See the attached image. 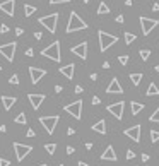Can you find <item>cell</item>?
I'll list each match as a JSON object with an SVG mask.
<instances>
[{
  "label": "cell",
  "mask_w": 159,
  "mask_h": 166,
  "mask_svg": "<svg viewBox=\"0 0 159 166\" xmlns=\"http://www.w3.org/2000/svg\"><path fill=\"white\" fill-rule=\"evenodd\" d=\"M27 99H29L31 106L34 108V110H38L43 104V101H45V94H34V93H31V94L27 96Z\"/></svg>",
  "instance_id": "cell-16"
},
{
  "label": "cell",
  "mask_w": 159,
  "mask_h": 166,
  "mask_svg": "<svg viewBox=\"0 0 159 166\" xmlns=\"http://www.w3.org/2000/svg\"><path fill=\"white\" fill-rule=\"evenodd\" d=\"M29 75H31L32 84H38V82L46 75V70L45 68H38V67H29Z\"/></svg>",
  "instance_id": "cell-12"
},
{
  "label": "cell",
  "mask_w": 159,
  "mask_h": 166,
  "mask_svg": "<svg viewBox=\"0 0 159 166\" xmlns=\"http://www.w3.org/2000/svg\"><path fill=\"white\" fill-rule=\"evenodd\" d=\"M117 23H120V24L123 23V16H118V17H117Z\"/></svg>",
  "instance_id": "cell-48"
},
{
  "label": "cell",
  "mask_w": 159,
  "mask_h": 166,
  "mask_svg": "<svg viewBox=\"0 0 159 166\" xmlns=\"http://www.w3.org/2000/svg\"><path fill=\"white\" fill-rule=\"evenodd\" d=\"M10 161H7L5 158H0V166H9Z\"/></svg>",
  "instance_id": "cell-37"
},
{
  "label": "cell",
  "mask_w": 159,
  "mask_h": 166,
  "mask_svg": "<svg viewBox=\"0 0 159 166\" xmlns=\"http://www.w3.org/2000/svg\"><path fill=\"white\" fill-rule=\"evenodd\" d=\"M75 93H77V94H81V93H82V88H81V86H75Z\"/></svg>",
  "instance_id": "cell-45"
},
{
  "label": "cell",
  "mask_w": 159,
  "mask_h": 166,
  "mask_svg": "<svg viewBox=\"0 0 159 166\" xmlns=\"http://www.w3.org/2000/svg\"><path fill=\"white\" fill-rule=\"evenodd\" d=\"M41 55L46 57V58H50V60H53V62H60V60H62V53H60V41H53L50 46L43 48Z\"/></svg>",
  "instance_id": "cell-2"
},
{
  "label": "cell",
  "mask_w": 159,
  "mask_h": 166,
  "mask_svg": "<svg viewBox=\"0 0 159 166\" xmlns=\"http://www.w3.org/2000/svg\"><path fill=\"white\" fill-rule=\"evenodd\" d=\"M14 151H16V158L17 161H22L24 158L32 151V146H27V144H21V142H14Z\"/></svg>",
  "instance_id": "cell-8"
},
{
  "label": "cell",
  "mask_w": 159,
  "mask_h": 166,
  "mask_svg": "<svg viewBox=\"0 0 159 166\" xmlns=\"http://www.w3.org/2000/svg\"><path fill=\"white\" fill-rule=\"evenodd\" d=\"M106 93L108 94H122V93H123V88L120 86V81H118L117 77L111 79V82L108 84V88H106Z\"/></svg>",
  "instance_id": "cell-14"
},
{
  "label": "cell",
  "mask_w": 159,
  "mask_h": 166,
  "mask_svg": "<svg viewBox=\"0 0 159 166\" xmlns=\"http://www.w3.org/2000/svg\"><path fill=\"white\" fill-rule=\"evenodd\" d=\"M63 110L67 111L68 115H72L75 120H81V117H82V101H81V99L74 101V103H70V104H67V106H63Z\"/></svg>",
  "instance_id": "cell-6"
},
{
  "label": "cell",
  "mask_w": 159,
  "mask_h": 166,
  "mask_svg": "<svg viewBox=\"0 0 159 166\" xmlns=\"http://www.w3.org/2000/svg\"><path fill=\"white\" fill-rule=\"evenodd\" d=\"M67 2H70V0H50L52 5H57V3H67Z\"/></svg>",
  "instance_id": "cell-35"
},
{
  "label": "cell",
  "mask_w": 159,
  "mask_h": 166,
  "mask_svg": "<svg viewBox=\"0 0 159 166\" xmlns=\"http://www.w3.org/2000/svg\"><path fill=\"white\" fill-rule=\"evenodd\" d=\"M140 130H142V127H140V125H133V127L127 128L123 133L128 137V139H132L133 142H140Z\"/></svg>",
  "instance_id": "cell-13"
},
{
  "label": "cell",
  "mask_w": 159,
  "mask_h": 166,
  "mask_svg": "<svg viewBox=\"0 0 159 166\" xmlns=\"http://www.w3.org/2000/svg\"><path fill=\"white\" fill-rule=\"evenodd\" d=\"M142 79H144V75H142V74H130V81H132V84H133V86H139Z\"/></svg>",
  "instance_id": "cell-23"
},
{
  "label": "cell",
  "mask_w": 159,
  "mask_h": 166,
  "mask_svg": "<svg viewBox=\"0 0 159 166\" xmlns=\"http://www.w3.org/2000/svg\"><path fill=\"white\" fill-rule=\"evenodd\" d=\"M22 33H24L22 28H17V29H16V34H17V36H22Z\"/></svg>",
  "instance_id": "cell-42"
},
{
  "label": "cell",
  "mask_w": 159,
  "mask_h": 166,
  "mask_svg": "<svg viewBox=\"0 0 159 166\" xmlns=\"http://www.w3.org/2000/svg\"><path fill=\"white\" fill-rule=\"evenodd\" d=\"M60 166H65V164H60Z\"/></svg>",
  "instance_id": "cell-57"
},
{
  "label": "cell",
  "mask_w": 159,
  "mask_h": 166,
  "mask_svg": "<svg viewBox=\"0 0 159 166\" xmlns=\"http://www.w3.org/2000/svg\"><path fill=\"white\" fill-rule=\"evenodd\" d=\"M139 55H140V58H142L144 62H147V60H149V57H151V52H149V50H140Z\"/></svg>",
  "instance_id": "cell-28"
},
{
  "label": "cell",
  "mask_w": 159,
  "mask_h": 166,
  "mask_svg": "<svg viewBox=\"0 0 159 166\" xmlns=\"http://www.w3.org/2000/svg\"><path fill=\"white\" fill-rule=\"evenodd\" d=\"M62 86H55V93H62Z\"/></svg>",
  "instance_id": "cell-46"
},
{
  "label": "cell",
  "mask_w": 159,
  "mask_h": 166,
  "mask_svg": "<svg viewBox=\"0 0 159 166\" xmlns=\"http://www.w3.org/2000/svg\"><path fill=\"white\" fill-rule=\"evenodd\" d=\"M74 151H75V147H72V146H67V154H74Z\"/></svg>",
  "instance_id": "cell-39"
},
{
  "label": "cell",
  "mask_w": 159,
  "mask_h": 166,
  "mask_svg": "<svg viewBox=\"0 0 159 166\" xmlns=\"http://www.w3.org/2000/svg\"><path fill=\"white\" fill-rule=\"evenodd\" d=\"M14 122H16V123H21V125H24V123H26V115H24V113H19V115H17V117L16 118H14Z\"/></svg>",
  "instance_id": "cell-26"
},
{
  "label": "cell",
  "mask_w": 159,
  "mask_h": 166,
  "mask_svg": "<svg viewBox=\"0 0 159 166\" xmlns=\"http://www.w3.org/2000/svg\"><path fill=\"white\" fill-rule=\"evenodd\" d=\"M74 55H77L79 58H82V60H86L87 58V43L86 41H82V43H79V45H75V46H72V50H70Z\"/></svg>",
  "instance_id": "cell-11"
},
{
  "label": "cell",
  "mask_w": 159,
  "mask_h": 166,
  "mask_svg": "<svg viewBox=\"0 0 159 166\" xmlns=\"http://www.w3.org/2000/svg\"><path fill=\"white\" fill-rule=\"evenodd\" d=\"M16 48H17V43L16 41H10L7 45H0V55H3V58L12 62L14 55H16Z\"/></svg>",
  "instance_id": "cell-7"
},
{
  "label": "cell",
  "mask_w": 159,
  "mask_h": 166,
  "mask_svg": "<svg viewBox=\"0 0 159 166\" xmlns=\"http://www.w3.org/2000/svg\"><path fill=\"white\" fill-rule=\"evenodd\" d=\"M123 108H125V103L123 101H118V103H113V104H110V106H106V110L110 111L117 120H122V117H123Z\"/></svg>",
  "instance_id": "cell-10"
},
{
  "label": "cell",
  "mask_w": 159,
  "mask_h": 166,
  "mask_svg": "<svg viewBox=\"0 0 159 166\" xmlns=\"http://www.w3.org/2000/svg\"><path fill=\"white\" fill-rule=\"evenodd\" d=\"M128 55H120V57H118V62H120L122 63V65H127V63H128Z\"/></svg>",
  "instance_id": "cell-32"
},
{
  "label": "cell",
  "mask_w": 159,
  "mask_h": 166,
  "mask_svg": "<svg viewBox=\"0 0 159 166\" xmlns=\"http://www.w3.org/2000/svg\"><path fill=\"white\" fill-rule=\"evenodd\" d=\"M149 120H151V122H156V123H159V108H156V110H154V113L149 117Z\"/></svg>",
  "instance_id": "cell-30"
},
{
  "label": "cell",
  "mask_w": 159,
  "mask_h": 166,
  "mask_svg": "<svg viewBox=\"0 0 159 166\" xmlns=\"http://www.w3.org/2000/svg\"><path fill=\"white\" fill-rule=\"evenodd\" d=\"M77 166H87V163H84V161H79Z\"/></svg>",
  "instance_id": "cell-52"
},
{
  "label": "cell",
  "mask_w": 159,
  "mask_h": 166,
  "mask_svg": "<svg viewBox=\"0 0 159 166\" xmlns=\"http://www.w3.org/2000/svg\"><path fill=\"white\" fill-rule=\"evenodd\" d=\"M130 106H132V115H139L140 111L144 110V104L142 103H137V101H132Z\"/></svg>",
  "instance_id": "cell-21"
},
{
  "label": "cell",
  "mask_w": 159,
  "mask_h": 166,
  "mask_svg": "<svg viewBox=\"0 0 159 166\" xmlns=\"http://www.w3.org/2000/svg\"><path fill=\"white\" fill-rule=\"evenodd\" d=\"M38 166H46V164H45V163H43V164H38Z\"/></svg>",
  "instance_id": "cell-56"
},
{
  "label": "cell",
  "mask_w": 159,
  "mask_h": 166,
  "mask_svg": "<svg viewBox=\"0 0 159 166\" xmlns=\"http://www.w3.org/2000/svg\"><path fill=\"white\" fill-rule=\"evenodd\" d=\"M146 94H147V96H157V94H159V88L152 82V84H149V88H147V93H146Z\"/></svg>",
  "instance_id": "cell-22"
},
{
  "label": "cell",
  "mask_w": 159,
  "mask_h": 166,
  "mask_svg": "<svg viewBox=\"0 0 159 166\" xmlns=\"http://www.w3.org/2000/svg\"><path fill=\"white\" fill-rule=\"evenodd\" d=\"M14 9H16V0H5V2L0 3V10L10 17L14 16Z\"/></svg>",
  "instance_id": "cell-15"
},
{
  "label": "cell",
  "mask_w": 159,
  "mask_h": 166,
  "mask_svg": "<svg viewBox=\"0 0 159 166\" xmlns=\"http://www.w3.org/2000/svg\"><path fill=\"white\" fill-rule=\"evenodd\" d=\"M92 130L97 132V133H101V135H104V133H106V122H104V120H99L97 123L92 125Z\"/></svg>",
  "instance_id": "cell-20"
},
{
  "label": "cell",
  "mask_w": 159,
  "mask_h": 166,
  "mask_svg": "<svg viewBox=\"0 0 159 166\" xmlns=\"http://www.w3.org/2000/svg\"><path fill=\"white\" fill-rule=\"evenodd\" d=\"M101 161H117V153H115L113 146H108L104 153L101 154Z\"/></svg>",
  "instance_id": "cell-17"
},
{
  "label": "cell",
  "mask_w": 159,
  "mask_h": 166,
  "mask_svg": "<svg viewBox=\"0 0 159 166\" xmlns=\"http://www.w3.org/2000/svg\"><path fill=\"white\" fill-rule=\"evenodd\" d=\"M74 133H75V130H74V128H68V130H67V135H74Z\"/></svg>",
  "instance_id": "cell-44"
},
{
  "label": "cell",
  "mask_w": 159,
  "mask_h": 166,
  "mask_svg": "<svg viewBox=\"0 0 159 166\" xmlns=\"http://www.w3.org/2000/svg\"><path fill=\"white\" fill-rule=\"evenodd\" d=\"M0 33H2V34L9 33V26H7V24H2V26H0Z\"/></svg>",
  "instance_id": "cell-34"
},
{
  "label": "cell",
  "mask_w": 159,
  "mask_h": 166,
  "mask_svg": "<svg viewBox=\"0 0 159 166\" xmlns=\"http://www.w3.org/2000/svg\"><path fill=\"white\" fill-rule=\"evenodd\" d=\"M82 2H84V3H89V0H82Z\"/></svg>",
  "instance_id": "cell-55"
},
{
  "label": "cell",
  "mask_w": 159,
  "mask_h": 166,
  "mask_svg": "<svg viewBox=\"0 0 159 166\" xmlns=\"http://www.w3.org/2000/svg\"><path fill=\"white\" fill-rule=\"evenodd\" d=\"M9 82H10V84H14V86H17V84H19V75H17V74H14L12 77L9 79Z\"/></svg>",
  "instance_id": "cell-33"
},
{
  "label": "cell",
  "mask_w": 159,
  "mask_h": 166,
  "mask_svg": "<svg viewBox=\"0 0 159 166\" xmlns=\"http://www.w3.org/2000/svg\"><path fill=\"white\" fill-rule=\"evenodd\" d=\"M60 74L65 75L67 79H74V74H75V63H68V65L60 67Z\"/></svg>",
  "instance_id": "cell-18"
},
{
  "label": "cell",
  "mask_w": 159,
  "mask_h": 166,
  "mask_svg": "<svg viewBox=\"0 0 159 166\" xmlns=\"http://www.w3.org/2000/svg\"><path fill=\"white\" fill-rule=\"evenodd\" d=\"M125 3H127V5H132L133 2H132V0H125Z\"/></svg>",
  "instance_id": "cell-53"
},
{
  "label": "cell",
  "mask_w": 159,
  "mask_h": 166,
  "mask_svg": "<svg viewBox=\"0 0 159 166\" xmlns=\"http://www.w3.org/2000/svg\"><path fill=\"white\" fill-rule=\"evenodd\" d=\"M123 38H125V43H127V45H130V43H133V41H135V38H137V36L133 34V33H125V36H123Z\"/></svg>",
  "instance_id": "cell-27"
},
{
  "label": "cell",
  "mask_w": 159,
  "mask_h": 166,
  "mask_svg": "<svg viewBox=\"0 0 159 166\" xmlns=\"http://www.w3.org/2000/svg\"><path fill=\"white\" fill-rule=\"evenodd\" d=\"M103 68H110V62H104L103 63Z\"/></svg>",
  "instance_id": "cell-50"
},
{
  "label": "cell",
  "mask_w": 159,
  "mask_h": 166,
  "mask_svg": "<svg viewBox=\"0 0 159 166\" xmlns=\"http://www.w3.org/2000/svg\"><path fill=\"white\" fill-rule=\"evenodd\" d=\"M58 120H60V118L57 117V115H53V117H41V118H39V123H41L43 128H45L50 135H52V133L55 132V128H57Z\"/></svg>",
  "instance_id": "cell-5"
},
{
  "label": "cell",
  "mask_w": 159,
  "mask_h": 166,
  "mask_svg": "<svg viewBox=\"0 0 159 166\" xmlns=\"http://www.w3.org/2000/svg\"><path fill=\"white\" fill-rule=\"evenodd\" d=\"M45 151H46L48 154H53V153L57 151V144H46V146H45Z\"/></svg>",
  "instance_id": "cell-29"
},
{
  "label": "cell",
  "mask_w": 159,
  "mask_h": 166,
  "mask_svg": "<svg viewBox=\"0 0 159 166\" xmlns=\"http://www.w3.org/2000/svg\"><path fill=\"white\" fill-rule=\"evenodd\" d=\"M7 130V127H5V125H0V132H5Z\"/></svg>",
  "instance_id": "cell-51"
},
{
  "label": "cell",
  "mask_w": 159,
  "mask_h": 166,
  "mask_svg": "<svg viewBox=\"0 0 159 166\" xmlns=\"http://www.w3.org/2000/svg\"><path fill=\"white\" fill-rule=\"evenodd\" d=\"M159 24V21L157 19H149V17H140V28H142V34L144 36H147L151 33V31L154 29V28H156Z\"/></svg>",
  "instance_id": "cell-9"
},
{
  "label": "cell",
  "mask_w": 159,
  "mask_h": 166,
  "mask_svg": "<svg viewBox=\"0 0 159 166\" xmlns=\"http://www.w3.org/2000/svg\"><path fill=\"white\" fill-rule=\"evenodd\" d=\"M0 70H2V67H0Z\"/></svg>",
  "instance_id": "cell-58"
},
{
  "label": "cell",
  "mask_w": 159,
  "mask_h": 166,
  "mask_svg": "<svg viewBox=\"0 0 159 166\" xmlns=\"http://www.w3.org/2000/svg\"><path fill=\"white\" fill-rule=\"evenodd\" d=\"M57 23H58V14H50V16H45V17H39V24L45 26L50 33H55L57 31Z\"/></svg>",
  "instance_id": "cell-4"
},
{
  "label": "cell",
  "mask_w": 159,
  "mask_h": 166,
  "mask_svg": "<svg viewBox=\"0 0 159 166\" xmlns=\"http://www.w3.org/2000/svg\"><path fill=\"white\" fill-rule=\"evenodd\" d=\"M34 12H36V7H32V5H27V3H26V5H24V16H26V17H31Z\"/></svg>",
  "instance_id": "cell-25"
},
{
  "label": "cell",
  "mask_w": 159,
  "mask_h": 166,
  "mask_svg": "<svg viewBox=\"0 0 159 166\" xmlns=\"http://www.w3.org/2000/svg\"><path fill=\"white\" fill-rule=\"evenodd\" d=\"M156 72H157V74H159V65H157V67H156Z\"/></svg>",
  "instance_id": "cell-54"
},
{
  "label": "cell",
  "mask_w": 159,
  "mask_h": 166,
  "mask_svg": "<svg viewBox=\"0 0 159 166\" xmlns=\"http://www.w3.org/2000/svg\"><path fill=\"white\" fill-rule=\"evenodd\" d=\"M133 158H135V153H133L132 149H128L127 151V159H133Z\"/></svg>",
  "instance_id": "cell-36"
},
{
  "label": "cell",
  "mask_w": 159,
  "mask_h": 166,
  "mask_svg": "<svg viewBox=\"0 0 159 166\" xmlns=\"http://www.w3.org/2000/svg\"><path fill=\"white\" fill-rule=\"evenodd\" d=\"M142 159L144 161H149V154H142Z\"/></svg>",
  "instance_id": "cell-49"
},
{
  "label": "cell",
  "mask_w": 159,
  "mask_h": 166,
  "mask_svg": "<svg viewBox=\"0 0 159 166\" xmlns=\"http://www.w3.org/2000/svg\"><path fill=\"white\" fill-rule=\"evenodd\" d=\"M34 38H36V39H41V38H43V34L39 33V31H36V33H34Z\"/></svg>",
  "instance_id": "cell-43"
},
{
  "label": "cell",
  "mask_w": 159,
  "mask_h": 166,
  "mask_svg": "<svg viewBox=\"0 0 159 166\" xmlns=\"http://www.w3.org/2000/svg\"><path fill=\"white\" fill-rule=\"evenodd\" d=\"M26 55H27V57H34V50H32V48H27V50H26Z\"/></svg>",
  "instance_id": "cell-38"
},
{
  "label": "cell",
  "mask_w": 159,
  "mask_h": 166,
  "mask_svg": "<svg viewBox=\"0 0 159 166\" xmlns=\"http://www.w3.org/2000/svg\"><path fill=\"white\" fill-rule=\"evenodd\" d=\"M97 38H99V52H106L110 46H113L118 41L117 36L108 34L106 31H97Z\"/></svg>",
  "instance_id": "cell-3"
},
{
  "label": "cell",
  "mask_w": 159,
  "mask_h": 166,
  "mask_svg": "<svg viewBox=\"0 0 159 166\" xmlns=\"http://www.w3.org/2000/svg\"><path fill=\"white\" fill-rule=\"evenodd\" d=\"M149 133H151V140H152V142H157L159 140V130H151Z\"/></svg>",
  "instance_id": "cell-31"
},
{
  "label": "cell",
  "mask_w": 159,
  "mask_h": 166,
  "mask_svg": "<svg viewBox=\"0 0 159 166\" xmlns=\"http://www.w3.org/2000/svg\"><path fill=\"white\" fill-rule=\"evenodd\" d=\"M82 29H87V24L79 17L77 12H70V17H68V24H67V33H75V31H82Z\"/></svg>",
  "instance_id": "cell-1"
},
{
  "label": "cell",
  "mask_w": 159,
  "mask_h": 166,
  "mask_svg": "<svg viewBox=\"0 0 159 166\" xmlns=\"http://www.w3.org/2000/svg\"><path fill=\"white\" fill-rule=\"evenodd\" d=\"M108 12H110V7L106 5V2H101L99 7H97V14H99V16H104V14H108Z\"/></svg>",
  "instance_id": "cell-24"
},
{
  "label": "cell",
  "mask_w": 159,
  "mask_h": 166,
  "mask_svg": "<svg viewBox=\"0 0 159 166\" xmlns=\"http://www.w3.org/2000/svg\"><path fill=\"white\" fill-rule=\"evenodd\" d=\"M152 10H156V12H159V3H154V5H152Z\"/></svg>",
  "instance_id": "cell-47"
},
{
  "label": "cell",
  "mask_w": 159,
  "mask_h": 166,
  "mask_svg": "<svg viewBox=\"0 0 159 166\" xmlns=\"http://www.w3.org/2000/svg\"><path fill=\"white\" fill-rule=\"evenodd\" d=\"M26 135H27V137H34L36 133H34V130H32V128H29V130L26 132Z\"/></svg>",
  "instance_id": "cell-40"
},
{
  "label": "cell",
  "mask_w": 159,
  "mask_h": 166,
  "mask_svg": "<svg viewBox=\"0 0 159 166\" xmlns=\"http://www.w3.org/2000/svg\"><path fill=\"white\" fill-rule=\"evenodd\" d=\"M16 98H14V96H2V104H3V108H5L7 111L10 110V108L14 106V104H16Z\"/></svg>",
  "instance_id": "cell-19"
},
{
  "label": "cell",
  "mask_w": 159,
  "mask_h": 166,
  "mask_svg": "<svg viewBox=\"0 0 159 166\" xmlns=\"http://www.w3.org/2000/svg\"><path fill=\"white\" fill-rule=\"evenodd\" d=\"M101 103V99L97 98V96H94V98H92V104H99Z\"/></svg>",
  "instance_id": "cell-41"
}]
</instances>
